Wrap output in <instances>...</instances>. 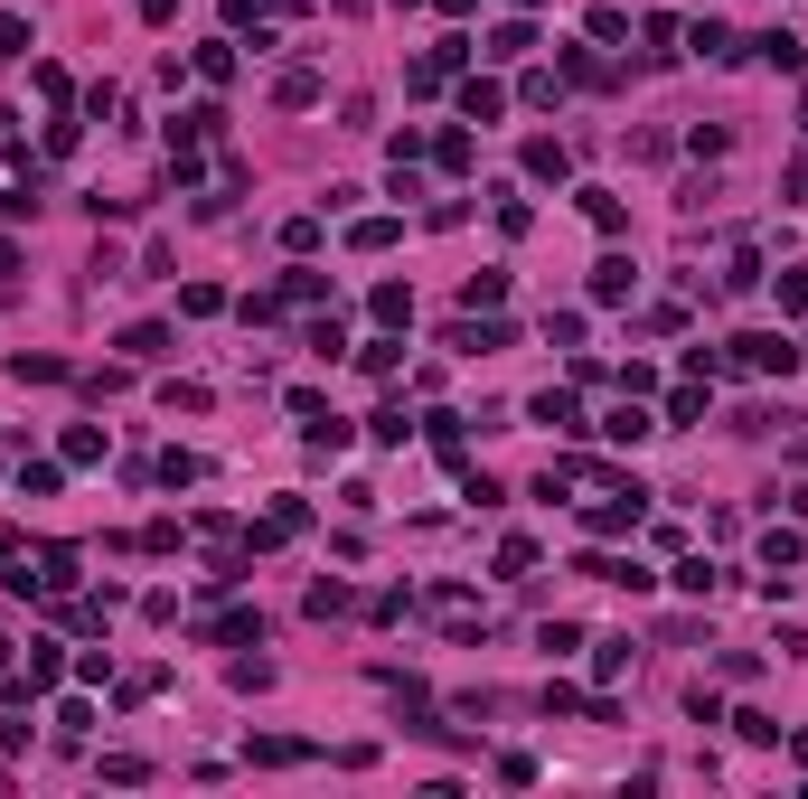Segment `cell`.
Wrapping results in <instances>:
<instances>
[{"label": "cell", "instance_id": "obj_1", "mask_svg": "<svg viewBox=\"0 0 808 799\" xmlns=\"http://www.w3.org/2000/svg\"><path fill=\"white\" fill-rule=\"evenodd\" d=\"M734 367H752V376H789V367H799V349H789L781 329H742V339H734Z\"/></svg>", "mask_w": 808, "mask_h": 799}, {"label": "cell", "instance_id": "obj_2", "mask_svg": "<svg viewBox=\"0 0 808 799\" xmlns=\"http://www.w3.org/2000/svg\"><path fill=\"white\" fill-rule=\"evenodd\" d=\"M640 480H621V490H611V498H601V508H583V527H593V537H630V527H640Z\"/></svg>", "mask_w": 808, "mask_h": 799}, {"label": "cell", "instance_id": "obj_3", "mask_svg": "<svg viewBox=\"0 0 808 799\" xmlns=\"http://www.w3.org/2000/svg\"><path fill=\"white\" fill-rule=\"evenodd\" d=\"M630 292H640V263H630V255H601L593 263V302H630Z\"/></svg>", "mask_w": 808, "mask_h": 799}, {"label": "cell", "instance_id": "obj_4", "mask_svg": "<svg viewBox=\"0 0 808 799\" xmlns=\"http://www.w3.org/2000/svg\"><path fill=\"white\" fill-rule=\"evenodd\" d=\"M601 433H611V443H648V433H658V423H648L640 404L621 396V404H611V414H601Z\"/></svg>", "mask_w": 808, "mask_h": 799}, {"label": "cell", "instance_id": "obj_5", "mask_svg": "<svg viewBox=\"0 0 808 799\" xmlns=\"http://www.w3.org/2000/svg\"><path fill=\"white\" fill-rule=\"evenodd\" d=\"M461 114L470 122H499V114H508V94L489 85V75H470V85H461Z\"/></svg>", "mask_w": 808, "mask_h": 799}, {"label": "cell", "instance_id": "obj_6", "mask_svg": "<svg viewBox=\"0 0 808 799\" xmlns=\"http://www.w3.org/2000/svg\"><path fill=\"white\" fill-rule=\"evenodd\" d=\"M527 414H536V423H554V433H583V404H574V396H554V386L527 404Z\"/></svg>", "mask_w": 808, "mask_h": 799}, {"label": "cell", "instance_id": "obj_7", "mask_svg": "<svg viewBox=\"0 0 808 799\" xmlns=\"http://www.w3.org/2000/svg\"><path fill=\"white\" fill-rule=\"evenodd\" d=\"M799 555H808V545L789 537V527H771V537H762V574H799Z\"/></svg>", "mask_w": 808, "mask_h": 799}, {"label": "cell", "instance_id": "obj_8", "mask_svg": "<svg viewBox=\"0 0 808 799\" xmlns=\"http://www.w3.org/2000/svg\"><path fill=\"white\" fill-rule=\"evenodd\" d=\"M564 169H574L564 141H527V179H564Z\"/></svg>", "mask_w": 808, "mask_h": 799}, {"label": "cell", "instance_id": "obj_9", "mask_svg": "<svg viewBox=\"0 0 808 799\" xmlns=\"http://www.w3.org/2000/svg\"><path fill=\"white\" fill-rule=\"evenodd\" d=\"M752 47H762V67H781V75H799V57H808L789 28H771V38H752Z\"/></svg>", "mask_w": 808, "mask_h": 799}, {"label": "cell", "instance_id": "obj_10", "mask_svg": "<svg viewBox=\"0 0 808 799\" xmlns=\"http://www.w3.org/2000/svg\"><path fill=\"white\" fill-rule=\"evenodd\" d=\"M395 235H405V226H395V216H358V235H348V245H358V255H386Z\"/></svg>", "mask_w": 808, "mask_h": 799}, {"label": "cell", "instance_id": "obj_11", "mask_svg": "<svg viewBox=\"0 0 808 799\" xmlns=\"http://www.w3.org/2000/svg\"><path fill=\"white\" fill-rule=\"evenodd\" d=\"M38 584H47V592L75 584V545H47V555H38Z\"/></svg>", "mask_w": 808, "mask_h": 799}, {"label": "cell", "instance_id": "obj_12", "mask_svg": "<svg viewBox=\"0 0 808 799\" xmlns=\"http://www.w3.org/2000/svg\"><path fill=\"white\" fill-rule=\"evenodd\" d=\"M630 658H640L630 639H601V649H593V678H601V686H611V678H630Z\"/></svg>", "mask_w": 808, "mask_h": 799}, {"label": "cell", "instance_id": "obj_13", "mask_svg": "<svg viewBox=\"0 0 808 799\" xmlns=\"http://www.w3.org/2000/svg\"><path fill=\"white\" fill-rule=\"evenodd\" d=\"M179 310H188V320H216V310H226V292H216V282H188Z\"/></svg>", "mask_w": 808, "mask_h": 799}, {"label": "cell", "instance_id": "obj_14", "mask_svg": "<svg viewBox=\"0 0 808 799\" xmlns=\"http://www.w3.org/2000/svg\"><path fill=\"white\" fill-rule=\"evenodd\" d=\"M376 320L405 329V320H414V292H405V282H386V292H376Z\"/></svg>", "mask_w": 808, "mask_h": 799}, {"label": "cell", "instance_id": "obj_15", "mask_svg": "<svg viewBox=\"0 0 808 799\" xmlns=\"http://www.w3.org/2000/svg\"><path fill=\"white\" fill-rule=\"evenodd\" d=\"M122 349H132V357H169V329L141 320V329H122Z\"/></svg>", "mask_w": 808, "mask_h": 799}, {"label": "cell", "instance_id": "obj_16", "mask_svg": "<svg viewBox=\"0 0 808 799\" xmlns=\"http://www.w3.org/2000/svg\"><path fill=\"white\" fill-rule=\"evenodd\" d=\"M198 75H208V85H226V75H235V47L208 38V47H198Z\"/></svg>", "mask_w": 808, "mask_h": 799}, {"label": "cell", "instance_id": "obj_17", "mask_svg": "<svg viewBox=\"0 0 808 799\" xmlns=\"http://www.w3.org/2000/svg\"><path fill=\"white\" fill-rule=\"evenodd\" d=\"M301 752H311L301 733H255V762H301Z\"/></svg>", "mask_w": 808, "mask_h": 799}, {"label": "cell", "instance_id": "obj_18", "mask_svg": "<svg viewBox=\"0 0 808 799\" xmlns=\"http://www.w3.org/2000/svg\"><path fill=\"white\" fill-rule=\"evenodd\" d=\"M583 216H593V226L611 235V226H621V198H611V188H583Z\"/></svg>", "mask_w": 808, "mask_h": 799}, {"label": "cell", "instance_id": "obj_19", "mask_svg": "<svg viewBox=\"0 0 808 799\" xmlns=\"http://www.w3.org/2000/svg\"><path fill=\"white\" fill-rule=\"evenodd\" d=\"M695 57H715V67H724V57H734V28H715V20H695Z\"/></svg>", "mask_w": 808, "mask_h": 799}, {"label": "cell", "instance_id": "obj_20", "mask_svg": "<svg viewBox=\"0 0 808 799\" xmlns=\"http://www.w3.org/2000/svg\"><path fill=\"white\" fill-rule=\"evenodd\" d=\"M282 104H292V114H301V104H320V75L292 67V75H282Z\"/></svg>", "mask_w": 808, "mask_h": 799}, {"label": "cell", "instance_id": "obj_21", "mask_svg": "<svg viewBox=\"0 0 808 799\" xmlns=\"http://www.w3.org/2000/svg\"><path fill=\"white\" fill-rule=\"evenodd\" d=\"M695 414H705V386H695V376H687V386H677V396H668V423H695Z\"/></svg>", "mask_w": 808, "mask_h": 799}, {"label": "cell", "instance_id": "obj_22", "mask_svg": "<svg viewBox=\"0 0 808 799\" xmlns=\"http://www.w3.org/2000/svg\"><path fill=\"white\" fill-rule=\"evenodd\" d=\"M0 57H28V20L20 10H0Z\"/></svg>", "mask_w": 808, "mask_h": 799}, {"label": "cell", "instance_id": "obj_23", "mask_svg": "<svg viewBox=\"0 0 808 799\" xmlns=\"http://www.w3.org/2000/svg\"><path fill=\"white\" fill-rule=\"evenodd\" d=\"M781 310H808V263H789V273H781Z\"/></svg>", "mask_w": 808, "mask_h": 799}, {"label": "cell", "instance_id": "obj_24", "mask_svg": "<svg viewBox=\"0 0 808 799\" xmlns=\"http://www.w3.org/2000/svg\"><path fill=\"white\" fill-rule=\"evenodd\" d=\"M771 498H781L789 517H808V480H789V490H771Z\"/></svg>", "mask_w": 808, "mask_h": 799}, {"label": "cell", "instance_id": "obj_25", "mask_svg": "<svg viewBox=\"0 0 808 799\" xmlns=\"http://www.w3.org/2000/svg\"><path fill=\"white\" fill-rule=\"evenodd\" d=\"M789 198H808V151H799V161H789Z\"/></svg>", "mask_w": 808, "mask_h": 799}, {"label": "cell", "instance_id": "obj_26", "mask_svg": "<svg viewBox=\"0 0 808 799\" xmlns=\"http://www.w3.org/2000/svg\"><path fill=\"white\" fill-rule=\"evenodd\" d=\"M0 273H20V245H0Z\"/></svg>", "mask_w": 808, "mask_h": 799}, {"label": "cell", "instance_id": "obj_27", "mask_svg": "<svg viewBox=\"0 0 808 799\" xmlns=\"http://www.w3.org/2000/svg\"><path fill=\"white\" fill-rule=\"evenodd\" d=\"M339 10H358V0H339Z\"/></svg>", "mask_w": 808, "mask_h": 799}]
</instances>
